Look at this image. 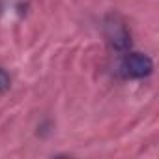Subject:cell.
<instances>
[{"instance_id": "obj_1", "label": "cell", "mask_w": 159, "mask_h": 159, "mask_svg": "<svg viewBox=\"0 0 159 159\" xmlns=\"http://www.w3.org/2000/svg\"><path fill=\"white\" fill-rule=\"evenodd\" d=\"M153 71V62L148 54L129 51L118 62V73L124 79H144Z\"/></svg>"}, {"instance_id": "obj_3", "label": "cell", "mask_w": 159, "mask_h": 159, "mask_svg": "<svg viewBox=\"0 0 159 159\" xmlns=\"http://www.w3.org/2000/svg\"><path fill=\"white\" fill-rule=\"evenodd\" d=\"M10 86H11V77L8 75V71L4 67H0V94L8 92Z\"/></svg>"}, {"instance_id": "obj_2", "label": "cell", "mask_w": 159, "mask_h": 159, "mask_svg": "<svg viewBox=\"0 0 159 159\" xmlns=\"http://www.w3.org/2000/svg\"><path fill=\"white\" fill-rule=\"evenodd\" d=\"M105 36L109 39V43L118 49V51H124L131 45V36H129V30L127 26L116 17V15H111L107 21H105Z\"/></svg>"}]
</instances>
